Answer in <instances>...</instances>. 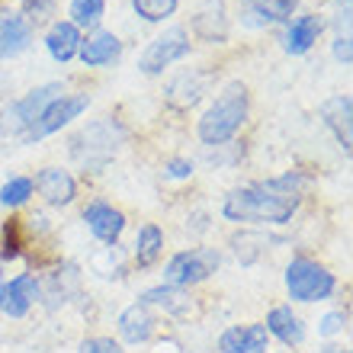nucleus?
I'll return each mask as SVG.
<instances>
[{"label":"nucleus","instance_id":"obj_16","mask_svg":"<svg viewBox=\"0 0 353 353\" xmlns=\"http://www.w3.org/2000/svg\"><path fill=\"white\" fill-rule=\"evenodd\" d=\"M119 337L125 344H145L154 337V315H151L148 305H129L125 312L119 315Z\"/></svg>","mask_w":353,"mask_h":353},{"label":"nucleus","instance_id":"obj_22","mask_svg":"<svg viewBox=\"0 0 353 353\" xmlns=\"http://www.w3.org/2000/svg\"><path fill=\"white\" fill-rule=\"evenodd\" d=\"M103 13H106V0H71L68 7V23H74L77 29H97Z\"/></svg>","mask_w":353,"mask_h":353},{"label":"nucleus","instance_id":"obj_9","mask_svg":"<svg viewBox=\"0 0 353 353\" xmlns=\"http://www.w3.org/2000/svg\"><path fill=\"white\" fill-rule=\"evenodd\" d=\"M39 302V276L36 273H17L3 279V315L26 318Z\"/></svg>","mask_w":353,"mask_h":353},{"label":"nucleus","instance_id":"obj_31","mask_svg":"<svg viewBox=\"0 0 353 353\" xmlns=\"http://www.w3.org/2000/svg\"><path fill=\"white\" fill-rule=\"evenodd\" d=\"M0 312H3V283H0Z\"/></svg>","mask_w":353,"mask_h":353},{"label":"nucleus","instance_id":"obj_18","mask_svg":"<svg viewBox=\"0 0 353 353\" xmlns=\"http://www.w3.org/2000/svg\"><path fill=\"white\" fill-rule=\"evenodd\" d=\"M81 42H84V39H81V29H77L74 23H68V19H58L46 36L48 55L55 58V61H61V65H68L71 58H77Z\"/></svg>","mask_w":353,"mask_h":353},{"label":"nucleus","instance_id":"obj_6","mask_svg":"<svg viewBox=\"0 0 353 353\" xmlns=\"http://www.w3.org/2000/svg\"><path fill=\"white\" fill-rule=\"evenodd\" d=\"M87 106H90V97H87V93H61L58 100H52L46 110H42V116L29 125V132L23 139L42 141V139H48V135H55V132H61L71 119H77L81 112H87Z\"/></svg>","mask_w":353,"mask_h":353},{"label":"nucleus","instance_id":"obj_11","mask_svg":"<svg viewBox=\"0 0 353 353\" xmlns=\"http://www.w3.org/2000/svg\"><path fill=\"white\" fill-rule=\"evenodd\" d=\"M263 331L270 337H276L279 344L286 347H299L305 344V321L299 318V312H292V305H276L267 312Z\"/></svg>","mask_w":353,"mask_h":353},{"label":"nucleus","instance_id":"obj_5","mask_svg":"<svg viewBox=\"0 0 353 353\" xmlns=\"http://www.w3.org/2000/svg\"><path fill=\"white\" fill-rule=\"evenodd\" d=\"M61 93H65L61 84H42V87H36V90H29L23 100H13L10 106L0 110V132H3V135H26L29 125L42 116V110H46L52 100H58Z\"/></svg>","mask_w":353,"mask_h":353},{"label":"nucleus","instance_id":"obj_10","mask_svg":"<svg viewBox=\"0 0 353 353\" xmlns=\"http://www.w3.org/2000/svg\"><path fill=\"white\" fill-rule=\"evenodd\" d=\"M32 186L48 205H58V209H65L77 199V180L61 168H42L32 180Z\"/></svg>","mask_w":353,"mask_h":353},{"label":"nucleus","instance_id":"obj_24","mask_svg":"<svg viewBox=\"0 0 353 353\" xmlns=\"http://www.w3.org/2000/svg\"><path fill=\"white\" fill-rule=\"evenodd\" d=\"M299 7V0H261L251 7V23H283L292 17V10Z\"/></svg>","mask_w":353,"mask_h":353},{"label":"nucleus","instance_id":"obj_17","mask_svg":"<svg viewBox=\"0 0 353 353\" xmlns=\"http://www.w3.org/2000/svg\"><path fill=\"white\" fill-rule=\"evenodd\" d=\"M321 29H325V23H321V17H315V13H302V17L289 19L286 46L283 48H286L289 55H305L308 48L318 42Z\"/></svg>","mask_w":353,"mask_h":353},{"label":"nucleus","instance_id":"obj_27","mask_svg":"<svg viewBox=\"0 0 353 353\" xmlns=\"http://www.w3.org/2000/svg\"><path fill=\"white\" fill-rule=\"evenodd\" d=\"M81 353H125V350L112 337H87L84 344H81Z\"/></svg>","mask_w":353,"mask_h":353},{"label":"nucleus","instance_id":"obj_21","mask_svg":"<svg viewBox=\"0 0 353 353\" xmlns=\"http://www.w3.org/2000/svg\"><path fill=\"white\" fill-rule=\"evenodd\" d=\"M141 305L148 308H164V315H186L190 312V299H186L183 289L170 286V283H161V286L148 289L145 296H141Z\"/></svg>","mask_w":353,"mask_h":353},{"label":"nucleus","instance_id":"obj_33","mask_svg":"<svg viewBox=\"0 0 353 353\" xmlns=\"http://www.w3.org/2000/svg\"><path fill=\"white\" fill-rule=\"evenodd\" d=\"M0 234H3V225H0Z\"/></svg>","mask_w":353,"mask_h":353},{"label":"nucleus","instance_id":"obj_14","mask_svg":"<svg viewBox=\"0 0 353 353\" xmlns=\"http://www.w3.org/2000/svg\"><path fill=\"white\" fill-rule=\"evenodd\" d=\"M32 42V26L19 13H0V58L23 55Z\"/></svg>","mask_w":353,"mask_h":353},{"label":"nucleus","instance_id":"obj_8","mask_svg":"<svg viewBox=\"0 0 353 353\" xmlns=\"http://www.w3.org/2000/svg\"><path fill=\"white\" fill-rule=\"evenodd\" d=\"M84 222L90 228V234L103 244H119L122 232H125V212L116 209L112 203H103V199H93L84 209Z\"/></svg>","mask_w":353,"mask_h":353},{"label":"nucleus","instance_id":"obj_20","mask_svg":"<svg viewBox=\"0 0 353 353\" xmlns=\"http://www.w3.org/2000/svg\"><path fill=\"white\" fill-rule=\"evenodd\" d=\"M161 254H164V232H161L154 222L141 225L139 234H135V244H132V257H135V263H139L141 270H148L161 261Z\"/></svg>","mask_w":353,"mask_h":353},{"label":"nucleus","instance_id":"obj_4","mask_svg":"<svg viewBox=\"0 0 353 353\" xmlns=\"http://www.w3.org/2000/svg\"><path fill=\"white\" fill-rule=\"evenodd\" d=\"M222 263V254L215 248H190V251H176L164 267V279L176 289H193L215 276V270Z\"/></svg>","mask_w":353,"mask_h":353},{"label":"nucleus","instance_id":"obj_29","mask_svg":"<svg viewBox=\"0 0 353 353\" xmlns=\"http://www.w3.org/2000/svg\"><path fill=\"white\" fill-rule=\"evenodd\" d=\"M334 58H337V61H344V65H350V61H353L350 36H337L334 39Z\"/></svg>","mask_w":353,"mask_h":353},{"label":"nucleus","instance_id":"obj_23","mask_svg":"<svg viewBox=\"0 0 353 353\" xmlns=\"http://www.w3.org/2000/svg\"><path fill=\"white\" fill-rule=\"evenodd\" d=\"M32 193H36L32 176H10L7 183L0 186V205L3 209H23L32 199Z\"/></svg>","mask_w":353,"mask_h":353},{"label":"nucleus","instance_id":"obj_3","mask_svg":"<svg viewBox=\"0 0 353 353\" xmlns=\"http://www.w3.org/2000/svg\"><path fill=\"white\" fill-rule=\"evenodd\" d=\"M334 289L337 276L315 257H292L286 263V292L292 302H302V305L327 302L334 296Z\"/></svg>","mask_w":353,"mask_h":353},{"label":"nucleus","instance_id":"obj_12","mask_svg":"<svg viewBox=\"0 0 353 353\" xmlns=\"http://www.w3.org/2000/svg\"><path fill=\"white\" fill-rule=\"evenodd\" d=\"M270 334L263 325H232L219 337V353H267Z\"/></svg>","mask_w":353,"mask_h":353},{"label":"nucleus","instance_id":"obj_26","mask_svg":"<svg viewBox=\"0 0 353 353\" xmlns=\"http://www.w3.org/2000/svg\"><path fill=\"white\" fill-rule=\"evenodd\" d=\"M344 327H347V312H327V315L318 321V334L337 337V334H344Z\"/></svg>","mask_w":353,"mask_h":353},{"label":"nucleus","instance_id":"obj_7","mask_svg":"<svg viewBox=\"0 0 353 353\" xmlns=\"http://www.w3.org/2000/svg\"><path fill=\"white\" fill-rule=\"evenodd\" d=\"M190 55V36L183 26L168 29L164 36H158L139 58V71L141 74H161L164 68H170L174 61Z\"/></svg>","mask_w":353,"mask_h":353},{"label":"nucleus","instance_id":"obj_25","mask_svg":"<svg viewBox=\"0 0 353 353\" xmlns=\"http://www.w3.org/2000/svg\"><path fill=\"white\" fill-rule=\"evenodd\" d=\"M180 0H132V7L139 13L141 19H148V23H161V19L174 17V10Z\"/></svg>","mask_w":353,"mask_h":353},{"label":"nucleus","instance_id":"obj_19","mask_svg":"<svg viewBox=\"0 0 353 353\" xmlns=\"http://www.w3.org/2000/svg\"><path fill=\"white\" fill-rule=\"evenodd\" d=\"M321 116H325L327 129L334 132V139L341 141V148L350 151V141H353V106H350V97H334V100H327L325 106H321Z\"/></svg>","mask_w":353,"mask_h":353},{"label":"nucleus","instance_id":"obj_32","mask_svg":"<svg viewBox=\"0 0 353 353\" xmlns=\"http://www.w3.org/2000/svg\"><path fill=\"white\" fill-rule=\"evenodd\" d=\"M0 283H3V263H0Z\"/></svg>","mask_w":353,"mask_h":353},{"label":"nucleus","instance_id":"obj_15","mask_svg":"<svg viewBox=\"0 0 353 353\" xmlns=\"http://www.w3.org/2000/svg\"><path fill=\"white\" fill-rule=\"evenodd\" d=\"M119 52H122L119 36H112L106 29H97L90 39L81 42V52H77V55H81V61H84L87 68H106L119 58Z\"/></svg>","mask_w":353,"mask_h":353},{"label":"nucleus","instance_id":"obj_13","mask_svg":"<svg viewBox=\"0 0 353 353\" xmlns=\"http://www.w3.org/2000/svg\"><path fill=\"white\" fill-rule=\"evenodd\" d=\"M196 36L205 42H225L228 39V13H225V0H203V7L193 17Z\"/></svg>","mask_w":353,"mask_h":353},{"label":"nucleus","instance_id":"obj_1","mask_svg":"<svg viewBox=\"0 0 353 353\" xmlns=\"http://www.w3.org/2000/svg\"><path fill=\"white\" fill-rule=\"evenodd\" d=\"M302 186L299 174L257 180V183L238 186L225 196L222 215L228 222H257V225H286L302 205Z\"/></svg>","mask_w":353,"mask_h":353},{"label":"nucleus","instance_id":"obj_30","mask_svg":"<svg viewBox=\"0 0 353 353\" xmlns=\"http://www.w3.org/2000/svg\"><path fill=\"white\" fill-rule=\"evenodd\" d=\"M325 353H350V350H341V347H327Z\"/></svg>","mask_w":353,"mask_h":353},{"label":"nucleus","instance_id":"obj_2","mask_svg":"<svg viewBox=\"0 0 353 353\" xmlns=\"http://www.w3.org/2000/svg\"><path fill=\"white\" fill-rule=\"evenodd\" d=\"M248 119V87L241 81H232L225 84L222 93L215 97V103L203 112L199 119V139L203 145H225L238 135V129Z\"/></svg>","mask_w":353,"mask_h":353},{"label":"nucleus","instance_id":"obj_28","mask_svg":"<svg viewBox=\"0 0 353 353\" xmlns=\"http://www.w3.org/2000/svg\"><path fill=\"white\" fill-rule=\"evenodd\" d=\"M164 176H170V180H190L193 176V161L190 158H174L164 164Z\"/></svg>","mask_w":353,"mask_h":353}]
</instances>
